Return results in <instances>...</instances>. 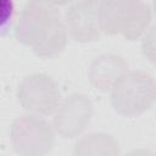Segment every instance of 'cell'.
I'll return each mask as SVG.
<instances>
[{"instance_id":"cell-1","label":"cell","mask_w":156,"mask_h":156,"mask_svg":"<svg viewBox=\"0 0 156 156\" xmlns=\"http://www.w3.org/2000/svg\"><path fill=\"white\" fill-rule=\"evenodd\" d=\"M15 34L18 41L39 57H54L61 54L68 40L60 11L43 0L26 2L18 16Z\"/></svg>"},{"instance_id":"cell-2","label":"cell","mask_w":156,"mask_h":156,"mask_svg":"<svg viewBox=\"0 0 156 156\" xmlns=\"http://www.w3.org/2000/svg\"><path fill=\"white\" fill-rule=\"evenodd\" d=\"M101 33L136 40L151 21V9L143 0H98Z\"/></svg>"},{"instance_id":"cell-3","label":"cell","mask_w":156,"mask_h":156,"mask_svg":"<svg viewBox=\"0 0 156 156\" xmlns=\"http://www.w3.org/2000/svg\"><path fill=\"white\" fill-rule=\"evenodd\" d=\"M155 96V80L144 71H127L111 87L112 107L128 117L146 112L152 106Z\"/></svg>"},{"instance_id":"cell-4","label":"cell","mask_w":156,"mask_h":156,"mask_svg":"<svg viewBox=\"0 0 156 156\" xmlns=\"http://www.w3.org/2000/svg\"><path fill=\"white\" fill-rule=\"evenodd\" d=\"M10 139L18 154L40 156L48 154L52 149L55 143V129L43 116L29 113L13 122Z\"/></svg>"},{"instance_id":"cell-5","label":"cell","mask_w":156,"mask_h":156,"mask_svg":"<svg viewBox=\"0 0 156 156\" xmlns=\"http://www.w3.org/2000/svg\"><path fill=\"white\" fill-rule=\"evenodd\" d=\"M17 100L29 113L49 116L61 102V91L56 82L45 73H33L18 84Z\"/></svg>"},{"instance_id":"cell-6","label":"cell","mask_w":156,"mask_h":156,"mask_svg":"<svg viewBox=\"0 0 156 156\" xmlns=\"http://www.w3.org/2000/svg\"><path fill=\"white\" fill-rule=\"evenodd\" d=\"M54 116L55 133L66 139L78 136L93 117V104L84 94H72L61 100Z\"/></svg>"},{"instance_id":"cell-7","label":"cell","mask_w":156,"mask_h":156,"mask_svg":"<svg viewBox=\"0 0 156 156\" xmlns=\"http://www.w3.org/2000/svg\"><path fill=\"white\" fill-rule=\"evenodd\" d=\"M65 26L68 35L78 43H88L101 34L98 0H78L66 11Z\"/></svg>"},{"instance_id":"cell-8","label":"cell","mask_w":156,"mask_h":156,"mask_svg":"<svg viewBox=\"0 0 156 156\" xmlns=\"http://www.w3.org/2000/svg\"><path fill=\"white\" fill-rule=\"evenodd\" d=\"M128 71V65L123 57L117 55H102L94 60L89 68V80L99 90L111 89L115 82Z\"/></svg>"},{"instance_id":"cell-9","label":"cell","mask_w":156,"mask_h":156,"mask_svg":"<svg viewBox=\"0 0 156 156\" xmlns=\"http://www.w3.org/2000/svg\"><path fill=\"white\" fill-rule=\"evenodd\" d=\"M74 155H117L119 154L117 141L105 133H91L80 138L74 147Z\"/></svg>"},{"instance_id":"cell-10","label":"cell","mask_w":156,"mask_h":156,"mask_svg":"<svg viewBox=\"0 0 156 156\" xmlns=\"http://www.w3.org/2000/svg\"><path fill=\"white\" fill-rule=\"evenodd\" d=\"M15 11L13 0H0V32L5 33L11 26Z\"/></svg>"},{"instance_id":"cell-11","label":"cell","mask_w":156,"mask_h":156,"mask_svg":"<svg viewBox=\"0 0 156 156\" xmlns=\"http://www.w3.org/2000/svg\"><path fill=\"white\" fill-rule=\"evenodd\" d=\"M48 4H51L54 6H62V5H67L69 2H73L74 0H43Z\"/></svg>"}]
</instances>
